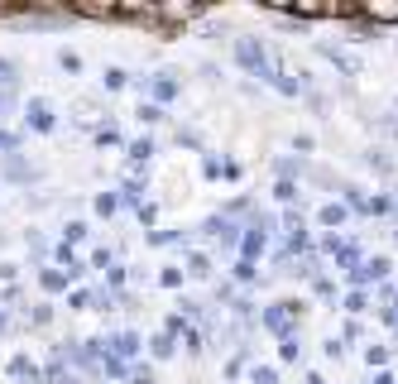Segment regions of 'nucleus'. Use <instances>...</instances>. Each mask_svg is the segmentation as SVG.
I'll list each match as a JSON object with an SVG mask.
<instances>
[{
    "mask_svg": "<svg viewBox=\"0 0 398 384\" xmlns=\"http://www.w3.org/2000/svg\"><path fill=\"white\" fill-rule=\"evenodd\" d=\"M207 231H212L221 245H236V221H231V217H212V221H207Z\"/></svg>",
    "mask_w": 398,
    "mask_h": 384,
    "instance_id": "obj_1",
    "label": "nucleus"
},
{
    "mask_svg": "<svg viewBox=\"0 0 398 384\" xmlns=\"http://www.w3.org/2000/svg\"><path fill=\"white\" fill-rule=\"evenodd\" d=\"M29 125H34V130H53V110H49V101H29Z\"/></svg>",
    "mask_w": 398,
    "mask_h": 384,
    "instance_id": "obj_2",
    "label": "nucleus"
},
{
    "mask_svg": "<svg viewBox=\"0 0 398 384\" xmlns=\"http://www.w3.org/2000/svg\"><path fill=\"white\" fill-rule=\"evenodd\" d=\"M134 351H139V336L134 331H120L115 336V356H134Z\"/></svg>",
    "mask_w": 398,
    "mask_h": 384,
    "instance_id": "obj_3",
    "label": "nucleus"
},
{
    "mask_svg": "<svg viewBox=\"0 0 398 384\" xmlns=\"http://www.w3.org/2000/svg\"><path fill=\"white\" fill-rule=\"evenodd\" d=\"M154 96H159V101L178 96V82H173V77H154Z\"/></svg>",
    "mask_w": 398,
    "mask_h": 384,
    "instance_id": "obj_4",
    "label": "nucleus"
},
{
    "mask_svg": "<svg viewBox=\"0 0 398 384\" xmlns=\"http://www.w3.org/2000/svg\"><path fill=\"white\" fill-rule=\"evenodd\" d=\"M370 20H389V25H398V5H370Z\"/></svg>",
    "mask_w": 398,
    "mask_h": 384,
    "instance_id": "obj_5",
    "label": "nucleus"
},
{
    "mask_svg": "<svg viewBox=\"0 0 398 384\" xmlns=\"http://www.w3.org/2000/svg\"><path fill=\"white\" fill-rule=\"evenodd\" d=\"M149 154H154V144H149V139L130 144V159H134V164H149Z\"/></svg>",
    "mask_w": 398,
    "mask_h": 384,
    "instance_id": "obj_6",
    "label": "nucleus"
},
{
    "mask_svg": "<svg viewBox=\"0 0 398 384\" xmlns=\"http://www.w3.org/2000/svg\"><path fill=\"white\" fill-rule=\"evenodd\" d=\"M321 221H326V226H341V221H345V207H336V202H331V207H321Z\"/></svg>",
    "mask_w": 398,
    "mask_h": 384,
    "instance_id": "obj_7",
    "label": "nucleus"
},
{
    "mask_svg": "<svg viewBox=\"0 0 398 384\" xmlns=\"http://www.w3.org/2000/svg\"><path fill=\"white\" fill-rule=\"evenodd\" d=\"M0 87H15V63L10 58H0Z\"/></svg>",
    "mask_w": 398,
    "mask_h": 384,
    "instance_id": "obj_8",
    "label": "nucleus"
},
{
    "mask_svg": "<svg viewBox=\"0 0 398 384\" xmlns=\"http://www.w3.org/2000/svg\"><path fill=\"white\" fill-rule=\"evenodd\" d=\"M96 212H101V217H110V212H115V197H110V192H101V197H96Z\"/></svg>",
    "mask_w": 398,
    "mask_h": 384,
    "instance_id": "obj_9",
    "label": "nucleus"
},
{
    "mask_svg": "<svg viewBox=\"0 0 398 384\" xmlns=\"http://www.w3.org/2000/svg\"><path fill=\"white\" fill-rule=\"evenodd\" d=\"M58 63H63V68H68V72H77V68H82V58H77V53H68V49H63V53H58Z\"/></svg>",
    "mask_w": 398,
    "mask_h": 384,
    "instance_id": "obj_10",
    "label": "nucleus"
},
{
    "mask_svg": "<svg viewBox=\"0 0 398 384\" xmlns=\"http://www.w3.org/2000/svg\"><path fill=\"white\" fill-rule=\"evenodd\" d=\"M63 283H68V274H58V269H49V274H44V288H63Z\"/></svg>",
    "mask_w": 398,
    "mask_h": 384,
    "instance_id": "obj_11",
    "label": "nucleus"
},
{
    "mask_svg": "<svg viewBox=\"0 0 398 384\" xmlns=\"http://www.w3.org/2000/svg\"><path fill=\"white\" fill-rule=\"evenodd\" d=\"M154 356H173V336H159L154 341Z\"/></svg>",
    "mask_w": 398,
    "mask_h": 384,
    "instance_id": "obj_12",
    "label": "nucleus"
},
{
    "mask_svg": "<svg viewBox=\"0 0 398 384\" xmlns=\"http://www.w3.org/2000/svg\"><path fill=\"white\" fill-rule=\"evenodd\" d=\"M163 110L159 106H139V120H144V125H154V120H159Z\"/></svg>",
    "mask_w": 398,
    "mask_h": 384,
    "instance_id": "obj_13",
    "label": "nucleus"
},
{
    "mask_svg": "<svg viewBox=\"0 0 398 384\" xmlns=\"http://www.w3.org/2000/svg\"><path fill=\"white\" fill-rule=\"evenodd\" d=\"M106 87H125V72L120 68H106Z\"/></svg>",
    "mask_w": 398,
    "mask_h": 384,
    "instance_id": "obj_14",
    "label": "nucleus"
},
{
    "mask_svg": "<svg viewBox=\"0 0 398 384\" xmlns=\"http://www.w3.org/2000/svg\"><path fill=\"white\" fill-rule=\"evenodd\" d=\"M255 384H278V380H274V370L264 365V370H255Z\"/></svg>",
    "mask_w": 398,
    "mask_h": 384,
    "instance_id": "obj_15",
    "label": "nucleus"
},
{
    "mask_svg": "<svg viewBox=\"0 0 398 384\" xmlns=\"http://www.w3.org/2000/svg\"><path fill=\"white\" fill-rule=\"evenodd\" d=\"M0 331H5V312H0Z\"/></svg>",
    "mask_w": 398,
    "mask_h": 384,
    "instance_id": "obj_16",
    "label": "nucleus"
}]
</instances>
